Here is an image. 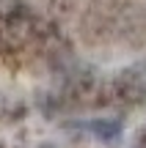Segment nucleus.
Instances as JSON below:
<instances>
[{"label": "nucleus", "mask_w": 146, "mask_h": 148, "mask_svg": "<svg viewBox=\"0 0 146 148\" xmlns=\"http://www.w3.org/2000/svg\"><path fill=\"white\" fill-rule=\"evenodd\" d=\"M135 148H146V140H143V143H138V145H135Z\"/></svg>", "instance_id": "nucleus-2"}, {"label": "nucleus", "mask_w": 146, "mask_h": 148, "mask_svg": "<svg viewBox=\"0 0 146 148\" xmlns=\"http://www.w3.org/2000/svg\"><path fill=\"white\" fill-rule=\"evenodd\" d=\"M86 129L94 134V137L105 140V143H113V140H119V134H121V123L116 121V118H94V121L86 123Z\"/></svg>", "instance_id": "nucleus-1"}]
</instances>
